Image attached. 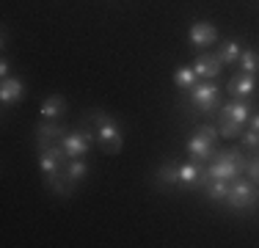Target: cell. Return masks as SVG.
Wrapping results in <instances>:
<instances>
[{
  "label": "cell",
  "mask_w": 259,
  "mask_h": 248,
  "mask_svg": "<svg viewBox=\"0 0 259 248\" xmlns=\"http://www.w3.org/2000/svg\"><path fill=\"white\" fill-rule=\"evenodd\" d=\"M248 119H251V102L248 99H234V102L224 105L218 110V121H221L218 133L224 138H237V135H243V127Z\"/></svg>",
  "instance_id": "obj_1"
},
{
  "label": "cell",
  "mask_w": 259,
  "mask_h": 248,
  "mask_svg": "<svg viewBox=\"0 0 259 248\" xmlns=\"http://www.w3.org/2000/svg\"><path fill=\"white\" fill-rule=\"evenodd\" d=\"M91 121L97 124V144L102 146V152H108V154H116L121 149V144H124V135H121V127L116 124L113 119H110L108 113H91Z\"/></svg>",
  "instance_id": "obj_2"
},
{
  "label": "cell",
  "mask_w": 259,
  "mask_h": 248,
  "mask_svg": "<svg viewBox=\"0 0 259 248\" xmlns=\"http://www.w3.org/2000/svg\"><path fill=\"white\" fill-rule=\"evenodd\" d=\"M245 163L248 160L243 157V152L240 149H226V152H221L218 157H215V163L209 166V177L212 179H224V182H232V179H237L240 174L245 171Z\"/></svg>",
  "instance_id": "obj_3"
},
{
  "label": "cell",
  "mask_w": 259,
  "mask_h": 248,
  "mask_svg": "<svg viewBox=\"0 0 259 248\" xmlns=\"http://www.w3.org/2000/svg\"><path fill=\"white\" fill-rule=\"evenodd\" d=\"M226 204L234 210H248L259 204V190L254 179H232L229 182V193H226Z\"/></svg>",
  "instance_id": "obj_4"
},
{
  "label": "cell",
  "mask_w": 259,
  "mask_h": 248,
  "mask_svg": "<svg viewBox=\"0 0 259 248\" xmlns=\"http://www.w3.org/2000/svg\"><path fill=\"white\" fill-rule=\"evenodd\" d=\"M190 105H193L199 113H215L221 105V91L212 80H204V83H196L190 89Z\"/></svg>",
  "instance_id": "obj_5"
},
{
  "label": "cell",
  "mask_w": 259,
  "mask_h": 248,
  "mask_svg": "<svg viewBox=\"0 0 259 248\" xmlns=\"http://www.w3.org/2000/svg\"><path fill=\"white\" fill-rule=\"evenodd\" d=\"M215 141H218V130L204 124V127H199V133L188 141V154L196 160V163H207V160L212 157Z\"/></svg>",
  "instance_id": "obj_6"
},
{
  "label": "cell",
  "mask_w": 259,
  "mask_h": 248,
  "mask_svg": "<svg viewBox=\"0 0 259 248\" xmlns=\"http://www.w3.org/2000/svg\"><path fill=\"white\" fill-rule=\"evenodd\" d=\"M66 163H69V157H66V152H64V146H61V144L39 149V169H41L45 177L61 174V171L66 169Z\"/></svg>",
  "instance_id": "obj_7"
},
{
  "label": "cell",
  "mask_w": 259,
  "mask_h": 248,
  "mask_svg": "<svg viewBox=\"0 0 259 248\" xmlns=\"http://www.w3.org/2000/svg\"><path fill=\"white\" fill-rule=\"evenodd\" d=\"M66 133H69V130H66V124L61 119H47V121L39 124V130H36V144H39V149L61 144Z\"/></svg>",
  "instance_id": "obj_8"
},
{
  "label": "cell",
  "mask_w": 259,
  "mask_h": 248,
  "mask_svg": "<svg viewBox=\"0 0 259 248\" xmlns=\"http://www.w3.org/2000/svg\"><path fill=\"white\" fill-rule=\"evenodd\" d=\"M97 133H66L61 146H64L66 157L69 160H77V157H85L89 154V146H91V138Z\"/></svg>",
  "instance_id": "obj_9"
},
{
  "label": "cell",
  "mask_w": 259,
  "mask_h": 248,
  "mask_svg": "<svg viewBox=\"0 0 259 248\" xmlns=\"http://www.w3.org/2000/svg\"><path fill=\"white\" fill-rule=\"evenodd\" d=\"M188 39H190V45H193V47L204 50V47H209V45L218 42V30H215L209 22H196L193 28L188 30Z\"/></svg>",
  "instance_id": "obj_10"
},
{
  "label": "cell",
  "mask_w": 259,
  "mask_h": 248,
  "mask_svg": "<svg viewBox=\"0 0 259 248\" xmlns=\"http://www.w3.org/2000/svg\"><path fill=\"white\" fill-rule=\"evenodd\" d=\"M254 89H256L254 74L240 72V74H234V77L229 80V94L234 99H251V97H254Z\"/></svg>",
  "instance_id": "obj_11"
},
{
  "label": "cell",
  "mask_w": 259,
  "mask_h": 248,
  "mask_svg": "<svg viewBox=\"0 0 259 248\" xmlns=\"http://www.w3.org/2000/svg\"><path fill=\"white\" fill-rule=\"evenodd\" d=\"M221 58L218 55H209V53H201L199 58L193 61V69H196V74L199 77H204V80H212V77H218L221 74Z\"/></svg>",
  "instance_id": "obj_12"
},
{
  "label": "cell",
  "mask_w": 259,
  "mask_h": 248,
  "mask_svg": "<svg viewBox=\"0 0 259 248\" xmlns=\"http://www.w3.org/2000/svg\"><path fill=\"white\" fill-rule=\"evenodd\" d=\"M22 97H25V83L20 77H3V83H0V99H3V105H14Z\"/></svg>",
  "instance_id": "obj_13"
},
{
  "label": "cell",
  "mask_w": 259,
  "mask_h": 248,
  "mask_svg": "<svg viewBox=\"0 0 259 248\" xmlns=\"http://www.w3.org/2000/svg\"><path fill=\"white\" fill-rule=\"evenodd\" d=\"M45 119H61V116L66 113V99L61 97V94H53V97H47L45 102H41V110H39Z\"/></svg>",
  "instance_id": "obj_14"
},
{
  "label": "cell",
  "mask_w": 259,
  "mask_h": 248,
  "mask_svg": "<svg viewBox=\"0 0 259 248\" xmlns=\"http://www.w3.org/2000/svg\"><path fill=\"white\" fill-rule=\"evenodd\" d=\"M196 83H199V74H196L193 66H180V69L174 72V86H177V89L190 91Z\"/></svg>",
  "instance_id": "obj_15"
},
{
  "label": "cell",
  "mask_w": 259,
  "mask_h": 248,
  "mask_svg": "<svg viewBox=\"0 0 259 248\" xmlns=\"http://www.w3.org/2000/svg\"><path fill=\"white\" fill-rule=\"evenodd\" d=\"M204 174L199 163H185L180 166V185H188V188H199V177Z\"/></svg>",
  "instance_id": "obj_16"
},
{
  "label": "cell",
  "mask_w": 259,
  "mask_h": 248,
  "mask_svg": "<svg viewBox=\"0 0 259 248\" xmlns=\"http://www.w3.org/2000/svg\"><path fill=\"white\" fill-rule=\"evenodd\" d=\"M215 55L221 58V64H237L240 55H243V47H240V42H224Z\"/></svg>",
  "instance_id": "obj_17"
},
{
  "label": "cell",
  "mask_w": 259,
  "mask_h": 248,
  "mask_svg": "<svg viewBox=\"0 0 259 248\" xmlns=\"http://www.w3.org/2000/svg\"><path fill=\"white\" fill-rule=\"evenodd\" d=\"M47 179V185H50V188L55 190V193H58V196H72V185H75V182H72V179L69 177H66V171H61V174H53V177H45Z\"/></svg>",
  "instance_id": "obj_18"
},
{
  "label": "cell",
  "mask_w": 259,
  "mask_h": 248,
  "mask_svg": "<svg viewBox=\"0 0 259 248\" xmlns=\"http://www.w3.org/2000/svg\"><path fill=\"white\" fill-rule=\"evenodd\" d=\"M64 171H66V177H69L72 182H80V179H85V177H89V166H85V160H83V157L69 160Z\"/></svg>",
  "instance_id": "obj_19"
},
{
  "label": "cell",
  "mask_w": 259,
  "mask_h": 248,
  "mask_svg": "<svg viewBox=\"0 0 259 248\" xmlns=\"http://www.w3.org/2000/svg\"><path fill=\"white\" fill-rule=\"evenodd\" d=\"M204 190H207V196L212 198V201H226V193H229V182H224V179H209Z\"/></svg>",
  "instance_id": "obj_20"
},
{
  "label": "cell",
  "mask_w": 259,
  "mask_h": 248,
  "mask_svg": "<svg viewBox=\"0 0 259 248\" xmlns=\"http://www.w3.org/2000/svg\"><path fill=\"white\" fill-rule=\"evenodd\" d=\"M157 182H163V185H180V166H174V163L160 166Z\"/></svg>",
  "instance_id": "obj_21"
},
{
  "label": "cell",
  "mask_w": 259,
  "mask_h": 248,
  "mask_svg": "<svg viewBox=\"0 0 259 248\" xmlns=\"http://www.w3.org/2000/svg\"><path fill=\"white\" fill-rule=\"evenodd\" d=\"M240 69H243L245 74H254L259 69V61H256L254 50H243V55H240Z\"/></svg>",
  "instance_id": "obj_22"
},
{
  "label": "cell",
  "mask_w": 259,
  "mask_h": 248,
  "mask_svg": "<svg viewBox=\"0 0 259 248\" xmlns=\"http://www.w3.org/2000/svg\"><path fill=\"white\" fill-rule=\"evenodd\" d=\"M243 146L245 149H259V133H256V130L243 133Z\"/></svg>",
  "instance_id": "obj_23"
},
{
  "label": "cell",
  "mask_w": 259,
  "mask_h": 248,
  "mask_svg": "<svg viewBox=\"0 0 259 248\" xmlns=\"http://www.w3.org/2000/svg\"><path fill=\"white\" fill-rule=\"evenodd\" d=\"M245 174H248V179L259 182V154H256L254 160H248V163H245Z\"/></svg>",
  "instance_id": "obj_24"
},
{
  "label": "cell",
  "mask_w": 259,
  "mask_h": 248,
  "mask_svg": "<svg viewBox=\"0 0 259 248\" xmlns=\"http://www.w3.org/2000/svg\"><path fill=\"white\" fill-rule=\"evenodd\" d=\"M0 72H3V77H9V61H0Z\"/></svg>",
  "instance_id": "obj_25"
},
{
  "label": "cell",
  "mask_w": 259,
  "mask_h": 248,
  "mask_svg": "<svg viewBox=\"0 0 259 248\" xmlns=\"http://www.w3.org/2000/svg\"><path fill=\"white\" fill-rule=\"evenodd\" d=\"M251 130H256V133H259V113L251 116Z\"/></svg>",
  "instance_id": "obj_26"
}]
</instances>
